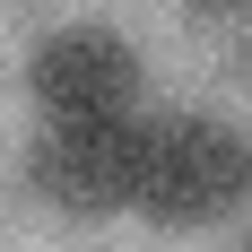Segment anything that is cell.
<instances>
[{"label": "cell", "mask_w": 252, "mask_h": 252, "mask_svg": "<svg viewBox=\"0 0 252 252\" xmlns=\"http://www.w3.org/2000/svg\"><path fill=\"white\" fill-rule=\"evenodd\" d=\"M218 9H244V0H218Z\"/></svg>", "instance_id": "obj_4"}, {"label": "cell", "mask_w": 252, "mask_h": 252, "mask_svg": "<svg viewBox=\"0 0 252 252\" xmlns=\"http://www.w3.org/2000/svg\"><path fill=\"white\" fill-rule=\"evenodd\" d=\"M26 87L44 104V122H139V52L113 35V26H52L35 61H26Z\"/></svg>", "instance_id": "obj_2"}, {"label": "cell", "mask_w": 252, "mask_h": 252, "mask_svg": "<svg viewBox=\"0 0 252 252\" xmlns=\"http://www.w3.org/2000/svg\"><path fill=\"white\" fill-rule=\"evenodd\" d=\"M252 191V148L209 113H165L139 139V218L157 226H209Z\"/></svg>", "instance_id": "obj_1"}, {"label": "cell", "mask_w": 252, "mask_h": 252, "mask_svg": "<svg viewBox=\"0 0 252 252\" xmlns=\"http://www.w3.org/2000/svg\"><path fill=\"white\" fill-rule=\"evenodd\" d=\"M139 139H148V122H44L26 174L70 218H113L139 200Z\"/></svg>", "instance_id": "obj_3"}, {"label": "cell", "mask_w": 252, "mask_h": 252, "mask_svg": "<svg viewBox=\"0 0 252 252\" xmlns=\"http://www.w3.org/2000/svg\"><path fill=\"white\" fill-rule=\"evenodd\" d=\"M244 252H252V235H244Z\"/></svg>", "instance_id": "obj_5"}]
</instances>
